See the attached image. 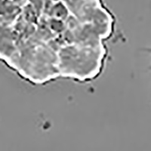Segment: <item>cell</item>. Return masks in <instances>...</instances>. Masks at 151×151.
<instances>
[{
	"label": "cell",
	"mask_w": 151,
	"mask_h": 151,
	"mask_svg": "<svg viewBox=\"0 0 151 151\" xmlns=\"http://www.w3.org/2000/svg\"><path fill=\"white\" fill-rule=\"evenodd\" d=\"M144 51H145V52H148L149 54H151V48H147V49H145Z\"/></svg>",
	"instance_id": "6da1fadb"
}]
</instances>
